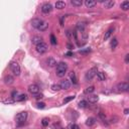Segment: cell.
<instances>
[{"mask_svg":"<svg viewBox=\"0 0 129 129\" xmlns=\"http://www.w3.org/2000/svg\"><path fill=\"white\" fill-rule=\"evenodd\" d=\"M88 101L90 103H97L98 101H99V97L97 96V95H91V96H89L88 97Z\"/></svg>","mask_w":129,"mask_h":129,"instance_id":"obj_16","label":"cell"},{"mask_svg":"<svg viewBox=\"0 0 129 129\" xmlns=\"http://www.w3.org/2000/svg\"><path fill=\"white\" fill-rule=\"evenodd\" d=\"M97 79H98L100 82L105 81V80H106V75H105V73H103V72L97 73Z\"/></svg>","mask_w":129,"mask_h":129,"instance_id":"obj_21","label":"cell"},{"mask_svg":"<svg viewBox=\"0 0 129 129\" xmlns=\"http://www.w3.org/2000/svg\"><path fill=\"white\" fill-rule=\"evenodd\" d=\"M87 106H88V103H87V101H85V100L80 101L79 102V107L80 108H87Z\"/></svg>","mask_w":129,"mask_h":129,"instance_id":"obj_28","label":"cell"},{"mask_svg":"<svg viewBox=\"0 0 129 129\" xmlns=\"http://www.w3.org/2000/svg\"><path fill=\"white\" fill-rule=\"evenodd\" d=\"M97 74V68H93L91 70H89L87 73H86V76H85V79L86 81H91L93 78L96 76Z\"/></svg>","mask_w":129,"mask_h":129,"instance_id":"obj_6","label":"cell"},{"mask_svg":"<svg viewBox=\"0 0 129 129\" xmlns=\"http://www.w3.org/2000/svg\"><path fill=\"white\" fill-rule=\"evenodd\" d=\"M16 95H17V92H16V91H13V92H12V98H15Z\"/></svg>","mask_w":129,"mask_h":129,"instance_id":"obj_40","label":"cell"},{"mask_svg":"<svg viewBox=\"0 0 129 129\" xmlns=\"http://www.w3.org/2000/svg\"><path fill=\"white\" fill-rule=\"evenodd\" d=\"M113 31H114V28H109L107 31H106V33H105V35H104V40H105V41H107L108 38L112 35V33H113Z\"/></svg>","mask_w":129,"mask_h":129,"instance_id":"obj_22","label":"cell"},{"mask_svg":"<svg viewBox=\"0 0 129 129\" xmlns=\"http://www.w3.org/2000/svg\"><path fill=\"white\" fill-rule=\"evenodd\" d=\"M128 112H129V110L128 109H125L124 110V114H128Z\"/></svg>","mask_w":129,"mask_h":129,"instance_id":"obj_43","label":"cell"},{"mask_svg":"<svg viewBox=\"0 0 129 129\" xmlns=\"http://www.w3.org/2000/svg\"><path fill=\"white\" fill-rule=\"evenodd\" d=\"M46 63L48 67H50V68H54V67H55L58 64H57V61H55L54 58H48L47 61H46Z\"/></svg>","mask_w":129,"mask_h":129,"instance_id":"obj_10","label":"cell"},{"mask_svg":"<svg viewBox=\"0 0 129 129\" xmlns=\"http://www.w3.org/2000/svg\"><path fill=\"white\" fill-rule=\"evenodd\" d=\"M36 107L40 108V109H43L44 107H46V104L42 103V102H38V103L36 104Z\"/></svg>","mask_w":129,"mask_h":129,"instance_id":"obj_35","label":"cell"},{"mask_svg":"<svg viewBox=\"0 0 129 129\" xmlns=\"http://www.w3.org/2000/svg\"><path fill=\"white\" fill-rule=\"evenodd\" d=\"M95 123H96V119L93 118V117H89V118L86 120V125L87 126H93Z\"/></svg>","mask_w":129,"mask_h":129,"instance_id":"obj_20","label":"cell"},{"mask_svg":"<svg viewBox=\"0 0 129 129\" xmlns=\"http://www.w3.org/2000/svg\"><path fill=\"white\" fill-rule=\"evenodd\" d=\"M53 10V5L50 3H44L41 6V11L44 14H48L49 12H52Z\"/></svg>","mask_w":129,"mask_h":129,"instance_id":"obj_8","label":"cell"},{"mask_svg":"<svg viewBox=\"0 0 129 129\" xmlns=\"http://www.w3.org/2000/svg\"><path fill=\"white\" fill-rule=\"evenodd\" d=\"M61 25H64V16L61 17Z\"/></svg>","mask_w":129,"mask_h":129,"instance_id":"obj_41","label":"cell"},{"mask_svg":"<svg viewBox=\"0 0 129 129\" xmlns=\"http://www.w3.org/2000/svg\"><path fill=\"white\" fill-rule=\"evenodd\" d=\"M52 90L53 91H60L61 87H60V85H58V84H54V85L52 86Z\"/></svg>","mask_w":129,"mask_h":129,"instance_id":"obj_32","label":"cell"},{"mask_svg":"<svg viewBox=\"0 0 129 129\" xmlns=\"http://www.w3.org/2000/svg\"><path fill=\"white\" fill-rule=\"evenodd\" d=\"M48 50V44L44 43V42H41V43H40V44H37L36 46V52L38 54H46Z\"/></svg>","mask_w":129,"mask_h":129,"instance_id":"obj_5","label":"cell"},{"mask_svg":"<svg viewBox=\"0 0 129 129\" xmlns=\"http://www.w3.org/2000/svg\"><path fill=\"white\" fill-rule=\"evenodd\" d=\"M41 98H43V95H42V94L36 95V96H35V99H41Z\"/></svg>","mask_w":129,"mask_h":129,"instance_id":"obj_38","label":"cell"},{"mask_svg":"<svg viewBox=\"0 0 129 129\" xmlns=\"http://www.w3.org/2000/svg\"><path fill=\"white\" fill-rule=\"evenodd\" d=\"M70 129H80V127L78 126L77 124H75V123H71L70 126H69Z\"/></svg>","mask_w":129,"mask_h":129,"instance_id":"obj_36","label":"cell"},{"mask_svg":"<svg viewBox=\"0 0 129 129\" xmlns=\"http://www.w3.org/2000/svg\"><path fill=\"white\" fill-rule=\"evenodd\" d=\"M31 42L33 43V44H35V46H37V44H40V43H41V42H43L42 41V37H41V36H33L32 38H31Z\"/></svg>","mask_w":129,"mask_h":129,"instance_id":"obj_14","label":"cell"},{"mask_svg":"<svg viewBox=\"0 0 129 129\" xmlns=\"http://www.w3.org/2000/svg\"><path fill=\"white\" fill-rule=\"evenodd\" d=\"M4 83L6 84V85H12V84L14 83V78H13L12 76H10V75L5 76V78H4Z\"/></svg>","mask_w":129,"mask_h":129,"instance_id":"obj_12","label":"cell"},{"mask_svg":"<svg viewBox=\"0 0 129 129\" xmlns=\"http://www.w3.org/2000/svg\"><path fill=\"white\" fill-rule=\"evenodd\" d=\"M85 28H86V24L84 22H78L77 23V29L81 31V32H84L85 31Z\"/></svg>","mask_w":129,"mask_h":129,"instance_id":"obj_18","label":"cell"},{"mask_svg":"<svg viewBox=\"0 0 129 129\" xmlns=\"http://www.w3.org/2000/svg\"><path fill=\"white\" fill-rule=\"evenodd\" d=\"M66 55H68V57H71V55H73V53H67Z\"/></svg>","mask_w":129,"mask_h":129,"instance_id":"obj_42","label":"cell"},{"mask_svg":"<svg viewBox=\"0 0 129 129\" xmlns=\"http://www.w3.org/2000/svg\"><path fill=\"white\" fill-rule=\"evenodd\" d=\"M97 2L96 1H93V0H86L85 1V5L88 8H93L94 6H96Z\"/></svg>","mask_w":129,"mask_h":129,"instance_id":"obj_17","label":"cell"},{"mask_svg":"<svg viewBox=\"0 0 129 129\" xmlns=\"http://www.w3.org/2000/svg\"><path fill=\"white\" fill-rule=\"evenodd\" d=\"M15 102V100L13 99H6V100H3V103L4 104H13Z\"/></svg>","mask_w":129,"mask_h":129,"instance_id":"obj_31","label":"cell"},{"mask_svg":"<svg viewBox=\"0 0 129 129\" xmlns=\"http://www.w3.org/2000/svg\"><path fill=\"white\" fill-rule=\"evenodd\" d=\"M114 5H115V1H114V0H107V1L104 2V6H105V8H107V9L113 8Z\"/></svg>","mask_w":129,"mask_h":129,"instance_id":"obj_15","label":"cell"},{"mask_svg":"<svg viewBox=\"0 0 129 129\" xmlns=\"http://www.w3.org/2000/svg\"><path fill=\"white\" fill-rule=\"evenodd\" d=\"M28 92L32 95H37L40 93V87H38L36 84H31L28 87Z\"/></svg>","mask_w":129,"mask_h":129,"instance_id":"obj_7","label":"cell"},{"mask_svg":"<svg viewBox=\"0 0 129 129\" xmlns=\"http://www.w3.org/2000/svg\"><path fill=\"white\" fill-rule=\"evenodd\" d=\"M99 116L101 117V118H102L103 120H105V116H104V114L102 113V112H100V113H99Z\"/></svg>","mask_w":129,"mask_h":129,"instance_id":"obj_39","label":"cell"},{"mask_svg":"<svg viewBox=\"0 0 129 129\" xmlns=\"http://www.w3.org/2000/svg\"><path fill=\"white\" fill-rule=\"evenodd\" d=\"M120 7H121L122 10H124V11L128 10L129 9V1H123L121 3V5H120Z\"/></svg>","mask_w":129,"mask_h":129,"instance_id":"obj_24","label":"cell"},{"mask_svg":"<svg viewBox=\"0 0 129 129\" xmlns=\"http://www.w3.org/2000/svg\"><path fill=\"white\" fill-rule=\"evenodd\" d=\"M10 70L12 71V73L15 76L20 75V66L16 63V61H12V63L10 64Z\"/></svg>","mask_w":129,"mask_h":129,"instance_id":"obj_4","label":"cell"},{"mask_svg":"<svg viewBox=\"0 0 129 129\" xmlns=\"http://www.w3.org/2000/svg\"><path fill=\"white\" fill-rule=\"evenodd\" d=\"M117 46H118V41H117V38H113L111 41V48L114 49L117 48Z\"/></svg>","mask_w":129,"mask_h":129,"instance_id":"obj_27","label":"cell"},{"mask_svg":"<svg viewBox=\"0 0 129 129\" xmlns=\"http://www.w3.org/2000/svg\"><path fill=\"white\" fill-rule=\"evenodd\" d=\"M26 119H27V112H25V111L20 112V113H18L15 117V121H16V123H18V125L23 124L26 121Z\"/></svg>","mask_w":129,"mask_h":129,"instance_id":"obj_2","label":"cell"},{"mask_svg":"<svg viewBox=\"0 0 129 129\" xmlns=\"http://www.w3.org/2000/svg\"><path fill=\"white\" fill-rule=\"evenodd\" d=\"M71 4L74 5V6H76V7H80L83 4V1L82 0H71Z\"/></svg>","mask_w":129,"mask_h":129,"instance_id":"obj_23","label":"cell"},{"mask_svg":"<svg viewBox=\"0 0 129 129\" xmlns=\"http://www.w3.org/2000/svg\"><path fill=\"white\" fill-rule=\"evenodd\" d=\"M67 71H68V65H67L66 63H64V61H61V63H59L57 65V76L59 78H63L65 77Z\"/></svg>","mask_w":129,"mask_h":129,"instance_id":"obj_1","label":"cell"},{"mask_svg":"<svg viewBox=\"0 0 129 129\" xmlns=\"http://www.w3.org/2000/svg\"><path fill=\"white\" fill-rule=\"evenodd\" d=\"M117 92H128L129 91V84L127 82H122L119 83L118 85L116 86Z\"/></svg>","mask_w":129,"mask_h":129,"instance_id":"obj_3","label":"cell"},{"mask_svg":"<svg viewBox=\"0 0 129 129\" xmlns=\"http://www.w3.org/2000/svg\"><path fill=\"white\" fill-rule=\"evenodd\" d=\"M60 87H61V90H68L71 87V83L68 80H64L60 83Z\"/></svg>","mask_w":129,"mask_h":129,"instance_id":"obj_9","label":"cell"},{"mask_svg":"<svg viewBox=\"0 0 129 129\" xmlns=\"http://www.w3.org/2000/svg\"><path fill=\"white\" fill-rule=\"evenodd\" d=\"M50 42L52 44H57V38L54 34H50Z\"/></svg>","mask_w":129,"mask_h":129,"instance_id":"obj_33","label":"cell"},{"mask_svg":"<svg viewBox=\"0 0 129 129\" xmlns=\"http://www.w3.org/2000/svg\"><path fill=\"white\" fill-rule=\"evenodd\" d=\"M66 7V2L65 1H57L55 2V8L57 9H64Z\"/></svg>","mask_w":129,"mask_h":129,"instance_id":"obj_19","label":"cell"},{"mask_svg":"<svg viewBox=\"0 0 129 129\" xmlns=\"http://www.w3.org/2000/svg\"><path fill=\"white\" fill-rule=\"evenodd\" d=\"M48 123H49V120H48V118H43L42 121H41V124H42L44 127H47V126L48 125Z\"/></svg>","mask_w":129,"mask_h":129,"instance_id":"obj_34","label":"cell"},{"mask_svg":"<svg viewBox=\"0 0 129 129\" xmlns=\"http://www.w3.org/2000/svg\"><path fill=\"white\" fill-rule=\"evenodd\" d=\"M71 81L73 82V84H75V85H77V84H78V79H77V76H76L75 72H72V74H71Z\"/></svg>","mask_w":129,"mask_h":129,"instance_id":"obj_25","label":"cell"},{"mask_svg":"<svg viewBox=\"0 0 129 129\" xmlns=\"http://www.w3.org/2000/svg\"><path fill=\"white\" fill-rule=\"evenodd\" d=\"M48 22L42 20V22L40 24V26L37 27V29H38V30H41V31H46V30L48 29Z\"/></svg>","mask_w":129,"mask_h":129,"instance_id":"obj_13","label":"cell"},{"mask_svg":"<svg viewBox=\"0 0 129 129\" xmlns=\"http://www.w3.org/2000/svg\"><path fill=\"white\" fill-rule=\"evenodd\" d=\"M41 22H42V20H41V18H33V19L31 20L30 23H31V26H32V27H34V28H37Z\"/></svg>","mask_w":129,"mask_h":129,"instance_id":"obj_11","label":"cell"},{"mask_svg":"<svg viewBox=\"0 0 129 129\" xmlns=\"http://www.w3.org/2000/svg\"><path fill=\"white\" fill-rule=\"evenodd\" d=\"M94 91H95L94 86H90V87H88V88H86L85 90H84V93H85V94H91Z\"/></svg>","mask_w":129,"mask_h":129,"instance_id":"obj_26","label":"cell"},{"mask_svg":"<svg viewBox=\"0 0 129 129\" xmlns=\"http://www.w3.org/2000/svg\"><path fill=\"white\" fill-rule=\"evenodd\" d=\"M74 99H75V96H69V97H67V98L64 100V104H67V103H69L70 101L74 100Z\"/></svg>","mask_w":129,"mask_h":129,"instance_id":"obj_30","label":"cell"},{"mask_svg":"<svg viewBox=\"0 0 129 129\" xmlns=\"http://www.w3.org/2000/svg\"><path fill=\"white\" fill-rule=\"evenodd\" d=\"M125 63H126V64L129 63V54H128L125 55Z\"/></svg>","mask_w":129,"mask_h":129,"instance_id":"obj_37","label":"cell"},{"mask_svg":"<svg viewBox=\"0 0 129 129\" xmlns=\"http://www.w3.org/2000/svg\"><path fill=\"white\" fill-rule=\"evenodd\" d=\"M26 95L25 94H21V95H19V96L16 98V101H18V102H20V101H23V100H25L26 99Z\"/></svg>","mask_w":129,"mask_h":129,"instance_id":"obj_29","label":"cell"}]
</instances>
